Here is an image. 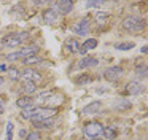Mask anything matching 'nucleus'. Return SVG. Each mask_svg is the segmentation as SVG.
I'll return each mask as SVG.
<instances>
[{
	"label": "nucleus",
	"mask_w": 148,
	"mask_h": 140,
	"mask_svg": "<svg viewBox=\"0 0 148 140\" xmlns=\"http://www.w3.org/2000/svg\"><path fill=\"white\" fill-rule=\"evenodd\" d=\"M100 107H102V102H100V100L91 102L89 105H86V107H83V110H81V113H83V115H94V113H97V111L100 110Z\"/></svg>",
	"instance_id": "nucleus-13"
},
{
	"label": "nucleus",
	"mask_w": 148,
	"mask_h": 140,
	"mask_svg": "<svg viewBox=\"0 0 148 140\" xmlns=\"http://www.w3.org/2000/svg\"><path fill=\"white\" fill-rule=\"evenodd\" d=\"M135 73H137L140 78H143V76H147L148 75V69H147V64H138L137 65V69H135Z\"/></svg>",
	"instance_id": "nucleus-18"
},
{
	"label": "nucleus",
	"mask_w": 148,
	"mask_h": 140,
	"mask_svg": "<svg viewBox=\"0 0 148 140\" xmlns=\"http://www.w3.org/2000/svg\"><path fill=\"white\" fill-rule=\"evenodd\" d=\"M23 76L26 78V81H32V83L40 81V80H42L40 72H37V70H34V69H26L23 72Z\"/></svg>",
	"instance_id": "nucleus-11"
},
{
	"label": "nucleus",
	"mask_w": 148,
	"mask_h": 140,
	"mask_svg": "<svg viewBox=\"0 0 148 140\" xmlns=\"http://www.w3.org/2000/svg\"><path fill=\"white\" fill-rule=\"evenodd\" d=\"M132 48H134L132 41H123V43L116 45V49H121V51H127V49H132Z\"/></svg>",
	"instance_id": "nucleus-21"
},
{
	"label": "nucleus",
	"mask_w": 148,
	"mask_h": 140,
	"mask_svg": "<svg viewBox=\"0 0 148 140\" xmlns=\"http://www.w3.org/2000/svg\"><path fill=\"white\" fill-rule=\"evenodd\" d=\"M105 5V2H88L86 6L88 8H99V6Z\"/></svg>",
	"instance_id": "nucleus-28"
},
{
	"label": "nucleus",
	"mask_w": 148,
	"mask_h": 140,
	"mask_svg": "<svg viewBox=\"0 0 148 140\" xmlns=\"http://www.w3.org/2000/svg\"><path fill=\"white\" fill-rule=\"evenodd\" d=\"M143 91H145L143 84L138 83V81H131V83H127V86H126V92H127L129 95H138Z\"/></svg>",
	"instance_id": "nucleus-9"
},
{
	"label": "nucleus",
	"mask_w": 148,
	"mask_h": 140,
	"mask_svg": "<svg viewBox=\"0 0 148 140\" xmlns=\"http://www.w3.org/2000/svg\"><path fill=\"white\" fill-rule=\"evenodd\" d=\"M103 132H105V137H107V139H116V129H115L113 126L107 127Z\"/></svg>",
	"instance_id": "nucleus-22"
},
{
	"label": "nucleus",
	"mask_w": 148,
	"mask_h": 140,
	"mask_svg": "<svg viewBox=\"0 0 148 140\" xmlns=\"http://www.w3.org/2000/svg\"><path fill=\"white\" fill-rule=\"evenodd\" d=\"M16 105L19 108H23V110H26V108L34 107V100H32V97H30V95H23V97H19L16 100Z\"/></svg>",
	"instance_id": "nucleus-15"
},
{
	"label": "nucleus",
	"mask_w": 148,
	"mask_h": 140,
	"mask_svg": "<svg viewBox=\"0 0 148 140\" xmlns=\"http://www.w3.org/2000/svg\"><path fill=\"white\" fill-rule=\"evenodd\" d=\"M3 111H5V105H3V99L0 97V115L3 113Z\"/></svg>",
	"instance_id": "nucleus-30"
},
{
	"label": "nucleus",
	"mask_w": 148,
	"mask_h": 140,
	"mask_svg": "<svg viewBox=\"0 0 148 140\" xmlns=\"http://www.w3.org/2000/svg\"><path fill=\"white\" fill-rule=\"evenodd\" d=\"M2 48H3V45H2V43H0V49H2Z\"/></svg>",
	"instance_id": "nucleus-34"
},
{
	"label": "nucleus",
	"mask_w": 148,
	"mask_h": 140,
	"mask_svg": "<svg viewBox=\"0 0 148 140\" xmlns=\"http://www.w3.org/2000/svg\"><path fill=\"white\" fill-rule=\"evenodd\" d=\"M7 126H8V134H7V139L5 140H13V123L10 121Z\"/></svg>",
	"instance_id": "nucleus-27"
},
{
	"label": "nucleus",
	"mask_w": 148,
	"mask_h": 140,
	"mask_svg": "<svg viewBox=\"0 0 148 140\" xmlns=\"http://www.w3.org/2000/svg\"><path fill=\"white\" fill-rule=\"evenodd\" d=\"M54 6H56V11L58 13H62V14H69L73 8V2L70 0H59V2H54Z\"/></svg>",
	"instance_id": "nucleus-7"
},
{
	"label": "nucleus",
	"mask_w": 148,
	"mask_h": 140,
	"mask_svg": "<svg viewBox=\"0 0 148 140\" xmlns=\"http://www.w3.org/2000/svg\"><path fill=\"white\" fill-rule=\"evenodd\" d=\"M27 140H40V134L38 132H30V134H27Z\"/></svg>",
	"instance_id": "nucleus-29"
},
{
	"label": "nucleus",
	"mask_w": 148,
	"mask_h": 140,
	"mask_svg": "<svg viewBox=\"0 0 148 140\" xmlns=\"http://www.w3.org/2000/svg\"><path fill=\"white\" fill-rule=\"evenodd\" d=\"M42 62V59H40L38 56H30L27 57V59H24V64H27V65H32V64H38Z\"/></svg>",
	"instance_id": "nucleus-25"
},
{
	"label": "nucleus",
	"mask_w": 148,
	"mask_h": 140,
	"mask_svg": "<svg viewBox=\"0 0 148 140\" xmlns=\"http://www.w3.org/2000/svg\"><path fill=\"white\" fill-rule=\"evenodd\" d=\"M64 49L67 51V53H78L80 43H78L77 38H69V40L65 41V45H64Z\"/></svg>",
	"instance_id": "nucleus-14"
},
{
	"label": "nucleus",
	"mask_w": 148,
	"mask_h": 140,
	"mask_svg": "<svg viewBox=\"0 0 148 140\" xmlns=\"http://www.w3.org/2000/svg\"><path fill=\"white\" fill-rule=\"evenodd\" d=\"M7 72H8V76H10L11 80H18V78H19V70L14 69V67H10V69H7Z\"/></svg>",
	"instance_id": "nucleus-23"
},
{
	"label": "nucleus",
	"mask_w": 148,
	"mask_h": 140,
	"mask_svg": "<svg viewBox=\"0 0 148 140\" xmlns=\"http://www.w3.org/2000/svg\"><path fill=\"white\" fill-rule=\"evenodd\" d=\"M2 83H3V78H2V76H0V84H2Z\"/></svg>",
	"instance_id": "nucleus-33"
},
{
	"label": "nucleus",
	"mask_w": 148,
	"mask_h": 140,
	"mask_svg": "<svg viewBox=\"0 0 148 140\" xmlns=\"http://www.w3.org/2000/svg\"><path fill=\"white\" fill-rule=\"evenodd\" d=\"M43 21L46 22V24H49V25H53V24H56L58 22V19H59V13L56 11L54 8H46L45 11H43Z\"/></svg>",
	"instance_id": "nucleus-8"
},
{
	"label": "nucleus",
	"mask_w": 148,
	"mask_h": 140,
	"mask_svg": "<svg viewBox=\"0 0 148 140\" xmlns=\"http://www.w3.org/2000/svg\"><path fill=\"white\" fill-rule=\"evenodd\" d=\"M97 45H99V41H97L96 38H88V40H86V41H84V43L80 46L78 53H80L81 56H83V54H86L89 49H96V48H97Z\"/></svg>",
	"instance_id": "nucleus-10"
},
{
	"label": "nucleus",
	"mask_w": 148,
	"mask_h": 140,
	"mask_svg": "<svg viewBox=\"0 0 148 140\" xmlns=\"http://www.w3.org/2000/svg\"><path fill=\"white\" fill-rule=\"evenodd\" d=\"M96 21L99 22V25H105L108 21V14L107 13H97L96 14Z\"/></svg>",
	"instance_id": "nucleus-20"
},
{
	"label": "nucleus",
	"mask_w": 148,
	"mask_h": 140,
	"mask_svg": "<svg viewBox=\"0 0 148 140\" xmlns=\"http://www.w3.org/2000/svg\"><path fill=\"white\" fill-rule=\"evenodd\" d=\"M140 51H142V53L145 54V53H147V51H148V46H142V49H140Z\"/></svg>",
	"instance_id": "nucleus-32"
},
{
	"label": "nucleus",
	"mask_w": 148,
	"mask_h": 140,
	"mask_svg": "<svg viewBox=\"0 0 148 140\" xmlns=\"http://www.w3.org/2000/svg\"><path fill=\"white\" fill-rule=\"evenodd\" d=\"M102 132H103V129H102V124L100 123H89L84 127V134L88 137H99Z\"/></svg>",
	"instance_id": "nucleus-6"
},
{
	"label": "nucleus",
	"mask_w": 148,
	"mask_h": 140,
	"mask_svg": "<svg viewBox=\"0 0 148 140\" xmlns=\"http://www.w3.org/2000/svg\"><path fill=\"white\" fill-rule=\"evenodd\" d=\"M53 92L51 91H45V92H42V94L38 95V97H37V102H46L49 99V95H51Z\"/></svg>",
	"instance_id": "nucleus-26"
},
{
	"label": "nucleus",
	"mask_w": 148,
	"mask_h": 140,
	"mask_svg": "<svg viewBox=\"0 0 148 140\" xmlns=\"http://www.w3.org/2000/svg\"><path fill=\"white\" fill-rule=\"evenodd\" d=\"M97 64H99V60L94 56H84L83 59L78 62V67H80V69H89V67H96Z\"/></svg>",
	"instance_id": "nucleus-12"
},
{
	"label": "nucleus",
	"mask_w": 148,
	"mask_h": 140,
	"mask_svg": "<svg viewBox=\"0 0 148 140\" xmlns=\"http://www.w3.org/2000/svg\"><path fill=\"white\" fill-rule=\"evenodd\" d=\"M38 53V46L37 45H32V46H26L23 49L16 51V53H11L7 56V60L8 62H14V60H19V59H27L30 56H35Z\"/></svg>",
	"instance_id": "nucleus-3"
},
{
	"label": "nucleus",
	"mask_w": 148,
	"mask_h": 140,
	"mask_svg": "<svg viewBox=\"0 0 148 140\" xmlns=\"http://www.w3.org/2000/svg\"><path fill=\"white\" fill-rule=\"evenodd\" d=\"M34 126L37 127V129H45V127H51L53 124H54V119L53 118H49V119H43V121H32Z\"/></svg>",
	"instance_id": "nucleus-16"
},
{
	"label": "nucleus",
	"mask_w": 148,
	"mask_h": 140,
	"mask_svg": "<svg viewBox=\"0 0 148 140\" xmlns=\"http://www.w3.org/2000/svg\"><path fill=\"white\" fill-rule=\"evenodd\" d=\"M23 89H24V92H27V94H32V92L37 91V84H35V83H32V81H26Z\"/></svg>",
	"instance_id": "nucleus-19"
},
{
	"label": "nucleus",
	"mask_w": 148,
	"mask_h": 140,
	"mask_svg": "<svg viewBox=\"0 0 148 140\" xmlns=\"http://www.w3.org/2000/svg\"><path fill=\"white\" fill-rule=\"evenodd\" d=\"M123 75H124V70H123L121 67H118V65L108 67V69L105 70V73H103L105 80H108V81H118V80L123 78Z\"/></svg>",
	"instance_id": "nucleus-5"
},
{
	"label": "nucleus",
	"mask_w": 148,
	"mask_h": 140,
	"mask_svg": "<svg viewBox=\"0 0 148 140\" xmlns=\"http://www.w3.org/2000/svg\"><path fill=\"white\" fill-rule=\"evenodd\" d=\"M29 40H30L29 32H11V34L5 35L0 43L3 45V46H7V48H18V46L24 45Z\"/></svg>",
	"instance_id": "nucleus-1"
},
{
	"label": "nucleus",
	"mask_w": 148,
	"mask_h": 140,
	"mask_svg": "<svg viewBox=\"0 0 148 140\" xmlns=\"http://www.w3.org/2000/svg\"><path fill=\"white\" fill-rule=\"evenodd\" d=\"M89 22H91L89 18L81 19V21L75 22V24L72 25V30H73L77 35H81V37H84V35H88V32H89V27H91Z\"/></svg>",
	"instance_id": "nucleus-4"
},
{
	"label": "nucleus",
	"mask_w": 148,
	"mask_h": 140,
	"mask_svg": "<svg viewBox=\"0 0 148 140\" xmlns=\"http://www.w3.org/2000/svg\"><path fill=\"white\" fill-rule=\"evenodd\" d=\"M19 135H21V137H26L27 132H26V130H19Z\"/></svg>",
	"instance_id": "nucleus-31"
},
{
	"label": "nucleus",
	"mask_w": 148,
	"mask_h": 140,
	"mask_svg": "<svg viewBox=\"0 0 148 140\" xmlns=\"http://www.w3.org/2000/svg\"><path fill=\"white\" fill-rule=\"evenodd\" d=\"M147 27V21L138 16H127L123 21V29L129 34H137V32H142Z\"/></svg>",
	"instance_id": "nucleus-2"
},
{
	"label": "nucleus",
	"mask_w": 148,
	"mask_h": 140,
	"mask_svg": "<svg viewBox=\"0 0 148 140\" xmlns=\"http://www.w3.org/2000/svg\"><path fill=\"white\" fill-rule=\"evenodd\" d=\"M132 107V104L129 100H126V99H119V100H116V105L115 108L118 111H123V110H129V108Z\"/></svg>",
	"instance_id": "nucleus-17"
},
{
	"label": "nucleus",
	"mask_w": 148,
	"mask_h": 140,
	"mask_svg": "<svg viewBox=\"0 0 148 140\" xmlns=\"http://www.w3.org/2000/svg\"><path fill=\"white\" fill-rule=\"evenodd\" d=\"M91 81H92V76H89V73L77 78V84H84V83H91Z\"/></svg>",
	"instance_id": "nucleus-24"
}]
</instances>
